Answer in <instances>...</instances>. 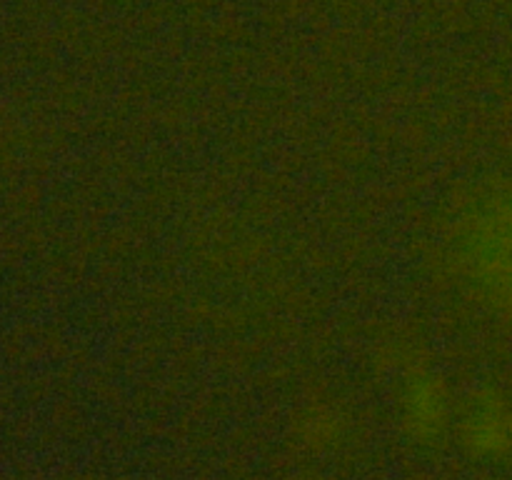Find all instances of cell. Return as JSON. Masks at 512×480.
Wrapping results in <instances>:
<instances>
[{"instance_id": "2", "label": "cell", "mask_w": 512, "mask_h": 480, "mask_svg": "<svg viewBox=\"0 0 512 480\" xmlns=\"http://www.w3.org/2000/svg\"><path fill=\"white\" fill-rule=\"evenodd\" d=\"M463 443L475 458H503L512 450V408L495 390L473 398L463 420Z\"/></svg>"}, {"instance_id": "1", "label": "cell", "mask_w": 512, "mask_h": 480, "mask_svg": "<svg viewBox=\"0 0 512 480\" xmlns=\"http://www.w3.org/2000/svg\"><path fill=\"white\" fill-rule=\"evenodd\" d=\"M458 263L488 303L512 315V198L488 200L463 220Z\"/></svg>"}, {"instance_id": "3", "label": "cell", "mask_w": 512, "mask_h": 480, "mask_svg": "<svg viewBox=\"0 0 512 480\" xmlns=\"http://www.w3.org/2000/svg\"><path fill=\"white\" fill-rule=\"evenodd\" d=\"M403 418L418 443L440 438L448 425V388L440 375L413 370L405 380Z\"/></svg>"}]
</instances>
